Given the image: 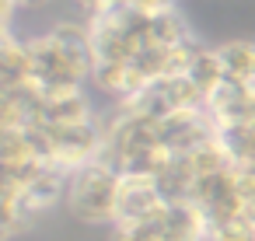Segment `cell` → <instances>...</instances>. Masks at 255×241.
Masks as SVG:
<instances>
[{"instance_id": "obj_6", "label": "cell", "mask_w": 255, "mask_h": 241, "mask_svg": "<svg viewBox=\"0 0 255 241\" xmlns=\"http://www.w3.org/2000/svg\"><path fill=\"white\" fill-rule=\"evenodd\" d=\"M119 4H129L136 11H147V14H157V11H171L175 0H119Z\"/></svg>"}, {"instance_id": "obj_1", "label": "cell", "mask_w": 255, "mask_h": 241, "mask_svg": "<svg viewBox=\"0 0 255 241\" xmlns=\"http://www.w3.org/2000/svg\"><path fill=\"white\" fill-rule=\"evenodd\" d=\"M32 84L42 95L84 91L91 81V39L88 25H60L39 39H28Z\"/></svg>"}, {"instance_id": "obj_3", "label": "cell", "mask_w": 255, "mask_h": 241, "mask_svg": "<svg viewBox=\"0 0 255 241\" xmlns=\"http://www.w3.org/2000/svg\"><path fill=\"white\" fill-rule=\"evenodd\" d=\"M164 192L154 175H123L116 224H147L164 210Z\"/></svg>"}, {"instance_id": "obj_5", "label": "cell", "mask_w": 255, "mask_h": 241, "mask_svg": "<svg viewBox=\"0 0 255 241\" xmlns=\"http://www.w3.org/2000/svg\"><path fill=\"white\" fill-rule=\"evenodd\" d=\"M112 241H164V238L147 220V224H112Z\"/></svg>"}, {"instance_id": "obj_4", "label": "cell", "mask_w": 255, "mask_h": 241, "mask_svg": "<svg viewBox=\"0 0 255 241\" xmlns=\"http://www.w3.org/2000/svg\"><path fill=\"white\" fill-rule=\"evenodd\" d=\"M217 56H220V67H224V77L227 81H238V84H252L255 88V42L231 39V42L217 46Z\"/></svg>"}, {"instance_id": "obj_2", "label": "cell", "mask_w": 255, "mask_h": 241, "mask_svg": "<svg viewBox=\"0 0 255 241\" xmlns=\"http://www.w3.org/2000/svg\"><path fill=\"white\" fill-rule=\"evenodd\" d=\"M119 182H123V175L105 157L77 168L67 182V203H70L74 217L84 224H98V227L109 224L112 227L116 210H119Z\"/></svg>"}]
</instances>
